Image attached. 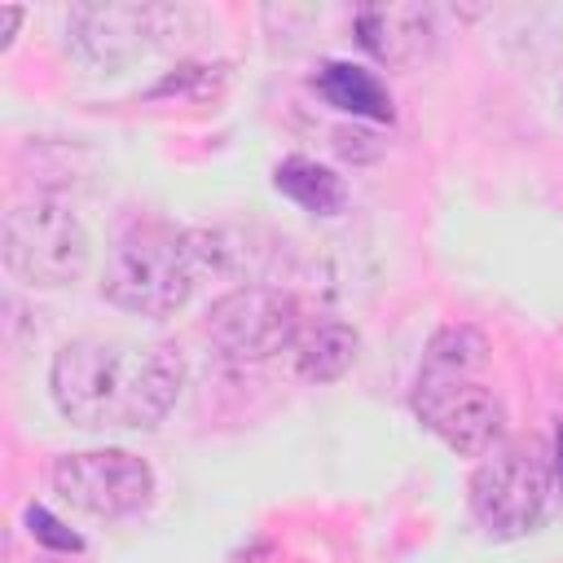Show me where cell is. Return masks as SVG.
<instances>
[{"mask_svg":"<svg viewBox=\"0 0 563 563\" xmlns=\"http://www.w3.org/2000/svg\"><path fill=\"white\" fill-rule=\"evenodd\" d=\"M312 84H317V92H321L330 106H339V110H347V114L378 119V123L391 119V92L383 88V79H378L374 70H365V66H356V62H325Z\"/></svg>","mask_w":563,"mask_h":563,"instance_id":"11","label":"cell"},{"mask_svg":"<svg viewBox=\"0 0 563 563\" xmlns=\"http://www.w3.org/2000/svg\"><path fill=\"white\" fill-rule=\"evenodd\" d=\"M303 334L299 299L273 286H238L207 308V339L229 361H268Z\"/></svg>","mask_w":563,"mask_h":563,"instance_id":"5","label":"cell"},{"mask_svg":"<svg viewBox=\"0 0 563 563\" xmlns=\"http://www.w3.org/2000/svg\"><path fill=\"white\" fill-rule=\"evenodd\" d=\"M53 488L66 506L84 515L123 519L150 506L154 471L145 457L128 449H84V453H62L53 462Z\"/></svg>","mask_w":563,"mask_h":563,"instance_id":"6","label":"cell"},{"mask_svg":"<svg viewBox=\"0 0 563 563\" xmlns=\"http://www.w3.org/2000/svg\"><path fill=\"white\" fill-rule=\"evenodd\" d=\"M484 365H488V339L475 325H444L431 334L418 378H435V383L475 378Z\"/></svg>","mask_w":563,"mask_h":563,"instance_id":"13","label":"cell"},{"mask_svg":"<svg viewBox=\"0 0 563 563\" xmlns=\"http://www.w3.org/2000/svg\"><path fill=\"white\" fill-rule=\"evenodd\" d=\"M26 532L40 541V545H48V550H62V554H75V550H84V541H79V532H70L53 510H44V506H26Z\"/></svg>","mask_w":563,"mask_h":563,"instance_id":"14","label":"cell"},{"mask_svg":"<svg viewBox=\"0 0 563 563\" xmlns=\"http://www.w3.org/2000/svg\"><path fill=\"white\" fill-rule=\"evenodd\" d=\"M413 413L457 457L493 453L501 440V427H506L501 396L493 387H484L479 378H449V383L418 378L413 383Z\"/></svg>","mask_w":563,"mask_h":563,"instance_id":"7","label":"cell"},{"mask_svg":"<svg viewBox=\"0 0 563 563\" xmlns=\"http://www.w3.org/2000/svg\"><path fill=\"white\" fill-rule=\"evenodd\" d=\"M273 185L277 194H286L295 207L312 211V216H339L347 207V185L339 172H330L325 163L317 158H303V154H290L277 163L273 172Z\"/></svg>","mask_w":563,"mask_h":563,"instance_id":"12","label":"cell"},{"mask_svg":"<svg viewBox=\"0 0 563 563\" xmlns=\"http://www.w3.org/2000/svg\"><path fill=\"white\" fill-rule=\"evenodd\" d=\"M559 110H563V88H559Z\"/></svg>","mask_w":563,"mask_h":563,"instance_id":"16","label":"cell"},{"mask_svg":"<svg viewBox=\"0 0 563 563\" xmlns=\"http://www.w3.org/2000/svg\"><path fill=\"white\" fill-rule=\"evenodd\" d=\"M198 273H202V255L194 233L167 220H136L114 238L106 255L101 295L132 317L158 321L189 303Z\"/></svg>","mask_w":563,"mask_h":563,"instance_id":"2","label":"cell"},{"mask_svg":"<svg viewBox=\"0 0 563 563\" xmlns=\"http://www.w3.org/2000/svg\"><path fill=\"white\" fill-rule=\"evenodd\" d=\"M172 22H180V13L158 4H75L66 13V40L79 62L119 70L163 44V35H172Z\"/></svg>","mask_w":563,"mask_h":563,"instance_id":"8","label":"cell"},{"mask_svg":"<svg viewBox=\"0 0 563 563\" xmlns=\"http://www.w3.org/2000/svg\"><path fill=\"white\" fill-rule=\"evenodd\" d=\"M356 40L383 66H413L435 48V9L431 4H365L356 9Z\"/></svg>","mask_w":563,"mask_h":563,"instance_id":"9","label":"cell"},{"mask_svg":"<svg viewBox=\"0 0 563 563\" xmlns=\"http://www.w3.org/2000/svg\"><path fill=\"white\" fill-rule=\"evenodd\" d=\"M0 255L18 282L35 290H57L79 282L88 268V229L62 198L35 194L4 211Z\"/></svg>","mask_w":563,"mask_h":563,"instance_id":"3","label":"cell"},{"mask_svg":"<svg viewBox=\"0 0 563 563\" xmlns=\"http://www.w3.org/2000/svg\"><path fill=\"white\" fill-rule=\"evenodd\" d=\"M185 387V361L167 343L75 339L48 365V391L84 431H150Z\"/></svg>","mask_w":563,"mask_h":563,"instance_id":"1","label":"cell"},{"mask_svg":"<svg viewBox=\"0 0 563 563\" xmlns=\"http://www.w3.org/2000/svg\"><path fill=\"white\" fill-rule=\"evenodd\" d=\"M554 479L563 484V422H559V435H554Z\"/></svg>","mask_w":563,"mask_h":563,"instance_id":"15","label":"cell"},{"mask_svg":"<svg viewBox=\"0 0 563 563\" xmlns=\"http://www.w3.org/2000/svg\"><path fill=\"white\" fill-rule=\"evenodd\" d=\"M356 330L347 321H317L295 339V374L303 383H334L356 361Z\"/></svg>","mask_w":563,"mask_h":563,"instance_id":"10","label":"cell"},{"mask_svg":"<svg viewBox=\"0 0 563 563\" xmlns=\"http://www.w3.org/2000/svg\"><path fill=\"white\" fill-rule=\"evenodd\" d=\"M554 506V462L537 444H497L471 475V515L497 537L515 541L545 523Z\"/></svg>","mask_w":563,"mask_h":563,"instance_id":"4","label":"cell"}]
</instances>
